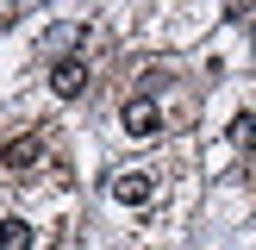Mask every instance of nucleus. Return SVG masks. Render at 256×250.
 I'll return each instance as SVG.
<instances>
[{"label": "nucleus", "instance_id": "1", "mask_svg": "<svg viewBox=\"0 0 256 250\" xmlns=\"http://www.w3.org/2000/svg\"><path fill=\"white\" fill-rule=\"evenodd\" d=\"M119 125H125V132H132V138H156V132H162V106H156V100H150V94H138V100H125Z\"/></svg>", "mask_w": 256, "mask_h": 250}, {"label": "nucleus", "instance_id": "2", "mask_svg": "<svg viewBox=\"0 0 256 250\" xmlns=\"http://www.w3.org/2000/svg\"><path fill=\"white\" fill-rule=\"evenodd\" d=\"M50 88H56L62 100H82L88 94V62L82 56H56L50 62Z\"/></svg>", "mask_w": 256, "mask_h": 250}, {"label": "nucleus", "instance_id": "3", "mask_svg": "<svg viewBox=\"0 0 256 250\" xmlns=\"http://www.w3.org/2000/svg\"><path fill=\"white\" fill-rule=\"evenodd\" d=\"M150 194H156V175L150 169H119L112 175V200H125V206H144Z\"/></svg>", "mask_w": 256, "mask_h": 250}, {"label": "nucleus", "instance_id": "4", "mask_svg": "<svg viewBox=\"0 0 256 250\" xmlns=\"http://www.w3.org/2000/svg\"><path fill=\"white\" fill-rule=\"evenodd\" d=\"M38 156H44V138H38V132H25V138H12V144L0 150V162H6V169H32Z\"/></svg>", "mask_w": 256, "mask_h": 250}, {"label": "nucleus", "instance_id": "5", "mask_svg": "<svg viewBox=\"0 0 256 250\" xmlns=\"http://www.w3.org/2000/svg\"><path fill=\"white\" fill-rule=\"evenodd\" d=\"M0 250H32V225L25 219H0Z\"/></svg>", "mask_w": 256, "mask_h": 250}, {"label": "nucleus", "instance_id": "6", "mask_svg": "<svg viewBox=\"0 0 256 250\" xmlns=\"http://www.w3.org/2000/svg\"><path fill=\"white\" fill-rule=\"evenodd\" d=\"M232 144H244V150H256V119H250V112H244V119L232 125Z\"/></svg>", "mask_w": 256, "mask_h": 250}]
</instances>
